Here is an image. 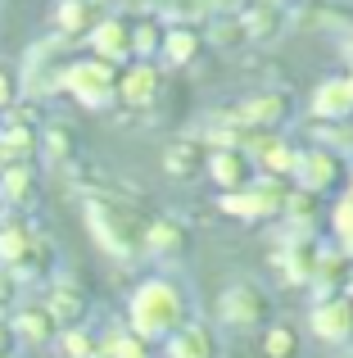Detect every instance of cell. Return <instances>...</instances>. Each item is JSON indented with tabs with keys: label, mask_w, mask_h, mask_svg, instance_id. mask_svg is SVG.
Listing matches in <instances>:
<instances>
[{
	"label": "cell",
	"mask_w": 353,
	"mask_h": 358,
	"mask_svg": "<svg viewBox=\"0 0 353 358\" xmlns=\"http://www.w3.org/2000/svg\"><path fill=\"white\" fill-rule=\"evenodd\" d=\"M190 50H195V36L190 32H172L168 36V55H172V59H190Z\"/></svg>",
	"instance_id": "obj_22"
},
{
	"label": "cell",
	"mask_w": 353,
	"mask_h": 358,
	"mask_svg": "<svg viewBox=\"0 0 353 358\" xmlns=\"http://www.w3.org/2000/svg\"><path fill=\"white\" fill-rule=\"evenodd\" d=\"M222 317L227 322H258L263 317V295H258L254 286H236V290H227L222 295Z\"/></svg>",
	"instance_id": "obj_4"
},
{
	"label": "cell",
	"mask_w": 353,
	"mask_h": 358,
	"mask_svg": "<svg viewBox=\"0 0 353 358\" xmlns=\"http://www.w3.org/2000/svg\"><path fill=\"white\" fill-rule=\"evenodd\" d=\"M105 354L109 358H145V350H141V341H136V336H114V341L105 345Z\"/></svg>",
	"instance_id": "obj_17"
},
{
	"label": "cell",
	"mask_w": 353,
	"mask_h": 358,
	"mask_svg": "<svg viewBox=\"0 0 353 358\" xmlns=\"http://www.w3.org/2000/svg\"><path fill=\"white\" fill-rule=\"evenodd\" d=\"M267 168H290V155L285 150H267Z\"/></svg>",
	"instance_id": "obj_27"
},
{
	"label": "cell",
	"mask_w": 353,
	"mask_h": 358,
	"mask_svg": "<svg viewBox=\"0 0 353 358\" xmlns=\"http://www.w3.org/2000/svg\"><path fill=\"white\" fill-rule=\"evenodd\" d=\"M313 327H317L322 336H331V341H345V336H353V304H326V308H317Z\"/></svg>",
	"instance_id": "obj_6"
},
{
	"label": "cell",
	"mask_w": 353,
	"mask_h": 358,
	"mask_svg": "<svg viewBox=\"0 0 353 358\" xmlns=\"http://www.w3.org/2000/svg\"><path fill=\"white\" fill-rule=\"evenodd\" d=\"M32 145H36V136L27 127H5L0 131V164H23L27 155H32Z\"/></svg>",
	"instance_id": "obj_9"
},
{
	"label": "cell",
	"mask_w": 353,
	"mask_h": 358,
	"mask_svg": "<svg viewBox=\"0 0 353 358\" xmlns=\"http://www.w3.org/2000/svg\"><path fill=\"white\" fill-rule=\"evenodd\" d=\"M63 150H68V136H63V131H50V155H63Z\"/></svg>",
	"instance_id": "obj_28"
},
{
	"label": "cell",
	"mask_w": 353,
	"mask_h": 358,
	"mask_svg": "<svg viewBox=\"0 0 353 358\" xmlns=\"http://www.w3.org/2000/svg\"><path fill=\"white\" fill-rule=\"evenodd\" d=\"M181 322V299L168 281H145L132 295V327L136 336H163Z\"/></svg>",
	"instance_id": "obj_1"
},
{
	"label": "cell",
	"mask_w": 353,
	"mask_h": 358,
	"mask_svg": "<svg viewBox=\"0 0 353 358\" xmlns=\"http://www.w3.org/2000/svg\"><path fill=\"white\" fill-rule=\"evenodd\" d=\"M9 331H14V341H27V345H45L54 336V317L45 313V308H18L14 322H9Z\"/></svg>",
	"instance_id": "obj_5"
},
{
	"label": "cell",
	"mask_w": 353,
	"mask_h": 358,
	"mask_svg": "<svg viewBox=\"0 0 353 358\" xmlns=\"http://www.w3.org/2000/svg\"><path fill=\"white\" fill-rule=\"evenodd\" d=\"M267 354H272V358H290L294 354V336L290 331H281V327H276V331H267Z\"/></svg>",
	"instance_id": "obj_19"
},
{
	"label": "cell",
	"mask_w": 353,
	"mask_h": 358,
	"mask_svg": "<svg viewBox=\"0 0 353 358\" xmlns=\"http://www.w3.org/2000/svg\"><path fill=\"white\" fill-rule=\"evenodd\" d=\"M276 114H281V100H254V105L245 109V118H258V122H263V118H276Z\"/></svg>",
	"instance_id": "obj_23"
},
{
	"label": "cell",
	"mask_w": 353,
	"mask_h": 358,
	"mask_svg": "<svg viewBox=\"0 0 353 358\" xmlns=\"http://www.w3.org/2000/svg\"><path fill=\"white\" fill-rule=\"evenodd\" d=\"M299 168H303V182L308 186H326L331 182V159L326 155H308Z\"/></svg>",
	"instance_id": "obj_14"
},
{
	"label": "cell",
	"mask_w": 353,
	"mask_h": 358,
	"mask_svg": "<svg viewBox=\"0 0 353 358\" xmlns=\"http://www.w3.org/2000/svg\"><path fill=\"white\" fill-rule=\"evenodd\" d=\"M213 177H218V182H236V177H240V159L218 155V159H213Z\"/></svg>",
	"instance_id": "obj_21"
},
{
	"label": "cell",
	"mask_w": 353,
	"mask_h": 358,
	"mask_svg": "<svg viewBox=\"0 0 353 358\" xmlns=\"http://www.w3.org/2000/svg\"><path fill=\"white\" fill-rule=\"evenodd\" d=\"M14 78H9V73L5 69H0V109H9V105H14Z\"/></svg>",
	"instance_id": "obj_26"
},
{
	"label": "cell",
	"mask_w": 353,
	"mask_h": 358,
	"mask_svg": "<svg viewBox=\"0 0 353 358\" xmlns=\"http://www.w3.org/2000/svg\"><path fill=\"white\" fill-rule=\"evenodd\" d=\"M227 209H231V213H245V218H254V213H267V200H263V195H231Z\"/></svg>",
	"instance_id": "obj_18"
},
{
	"label": "cell",
	"mask_w": 353,
	"mask_h": 358,
	"mask_svg": "<svg viewBox=\"0 0 353 358\" xmlns=\"http://www.w3.org/2000/svg\"><path fill=\"white\" fill-rule=\"evenodd\" d=\"M91 45H96L105 59H123L132 41H127V27L123 23H100L96 32H91Z\"/></svg>",
	"instance_id": "obj_10"
},
{
	"label": "cell",
	"mask_w": 353,
	"mask_h": 358,
	"mask_svg": "<svg viewBox=\"0 0 353 358\" xmlns=\"http://www.w3.org/2000/svg\"><path fill=\"white\" fill-rule=\"evenodd\" d=\"M14 290H18V277H14L9 268H0V308L14 304Z\"/></svg>",
	"instance_id": "obj_24"
},
{
	"label": "cell",
	"mask_w": 353,
	"mask_h": 358,
	"mask_svg": "<svg viewBox=\"0 0 353 358\" xmlns=\"http://www.w3.org/2000/svg\"><path fill=\"white\" fill-rule=\"evenodd\" d=\"M154 82H159L154 69H132L123 78V100H127V105H145V100L154 96Z\"/></svg>",
	"instance_id": "obj_12"
},
{
	"label": "cell",
	"mask_w": 353,
	"mask_h": 358,
	"mask_svg": "<svg viewBox=\"0 0 353 358\" xmlns=\"http://www.w3.org/2000/svg\"><path fill=\"white\" fill-rule=\"evenodd\" d=\"M336 227H340V231H345V236L353 241V200H349V204H340V209H336Z\"/></svg>",
	"instance_id": "obj_25"
},
{
	"label": "cell",
	"mask_w": 353,
	"mask_h": 358,
	"mask_svg": "<svg viewBox=\"0 0 353 358\" xmlns=\"http://www.w3.org/2000/svg\"><path fill=\"white\" fill-rule=\"evenodd\" d=\"M59 87H68L73 96L82 100V105L100 109V105H109V96H114V69H109L105 59H82V64H68V69L59 73Z\"/></svg>",
	"instance_id": "obj_2"
},
{
	"label": "cell",
	"mask_w": 353,
	"mask_h": 358,
	"mask_svg": "<svg viewBox=\"0 0 353 358\" xmlns=\"http://www.w3.org/2000/svg\"><path fill=\"white\" fill-rule=\"evenodd\" d=\"M150 245H154V250H172V245H176V227H172V222H154V227H150Z\"/></svg>",
	"instance_id": "obj_20"
},
{
	"label": "cell",
	"mask_w": 353,
	"mask_h": 358,
	"mask_svg": "<svg viewBox=\"0 0 353 358\" xmlns=\"http://www.w3.org/2000/svg\"><path fill=\"white\" fill-rule=\"evenodd\" d=\"M27 191H32V173H27L23 164H14V168L0 173V200H5V204H23Z\"/></svg>",
	"instance_id": "obj_11"
},
{
	"label": "cell",
	"mask_w": 353,
	"mask_h": 358,
	"mask_svg": "<svg viewBox=\"0 0 353 358\" xmlns=\"http://www.w3.org/2000/svg\"><path fill=\"white\" fill-rule=\"evenodd\" d=\"M82 23H87V5H82V0H63L59 5V27L63 32H77Z\"/></svg>",
	"instance_id": "obj_16"
},
{
	"label": "cell",
	"mask_w": 353,
	"mask_h": 358,
	"mask_svg": "<svg viewBox=\"0 0 353 358\" xmlns=\"http://www.w3.org/2000/svg\"><path fill=\"white\" fill-rule=\"evenodd\" d=\"M82 308H87V304H82V290L77 286H54L50 299H45V313L54 317V327H59V322H77Z\"/></svg>",
	"instance_id": "obj_7"
},
{
	"label": "cell",
	"mask_w": 353,
	"mask_h": 358,
	"mask_svg": "<svg viewBox=\"0 0 353 358\" xmlns=\"http://www.w3.org/2000/svg\"><path fill=\"white\" fill-rule=\"evenodd\" d=\"M168 354L172 358H213V341H209V331H204V327H186L181 336H172Z\"/></svg>",
	"instance_id": "obj_8"
},
{
	"label": "cell",
	"mask_w": 353,
	"mask_h": 358,
	"mask_svg": "<svg viewBox=\"0 0 353 358\" xmlns=\"http://www.w3.org/2000/svg\"><path fill=\"white\" fill-rule=\"evenodd\" d=\"M59 350H63V358H96V345H91L82 331H63L59 336Z\"/></svg>",
	"instance_id": "obj_15"
},
{
	"label": "cell",
	"mask_w": 353,
	"mask_h": 358,
	"mask_svg": "<svg viewBox=\"0 0 353 358\" xmlns=\"http://www.w3.org/2000/svg\"><path fill=\"white\" fill-rule=\"evenodd\" d=\"M0 358H14V354H0Z\"/></svg>",
	"instance_id": "obj_30"
},
{
	"label": "cell",
	"mask_w": 353,
	"mask_h": 358,
	"mask_svg": "<svg viewBox=\"0 0 353 358\" xmlns=\"http://www.w3.org/2000/svg\"><path fill=\"white\" fill-rule=\"evenodd\" d=\"M87 222H91V231L100 236V245H105V250H114V254H127L136 245L132 213L118 209V204H109V200H91L87 204Z\"/></svg>",
	"instance_id": "obj_3"
},
{
	"label": "cell",
	"mask_w": 353,
	"mask_h": 358,
	"mask_svg": "<svg viewBox=\"0 0 353 358\" xmlns=\"http://www.w3.org/2000/svg\"><path fill=\"white\" fill-rule=\"evenodd\" d=\"M9 345H14V331H9V322H0V354H9Z\"/></svg>",
	"instance_id": "obj_29"
},
{
	"label": "cell",
	"mask_w": 353,
	"mask_h": 358,
	"mask_svg": "<svg viewBox=\"0 0 353 358\" xmlns=\"http://www.w3.org/2000/svg\"><path fill=\"white\" fill-rule=\"evenodd\" d=\"M349 105H353V87H345V82H326L317 91V114H345Z\"/></svg>",
	"instance_id": "obj_13"
}]
</instances>
